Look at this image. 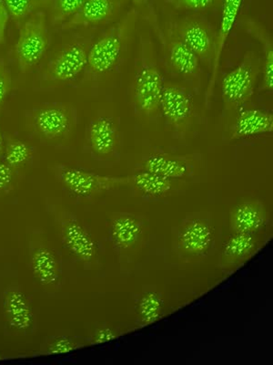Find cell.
Returning <instances> with one entry per match:
<instances>
[{"label":"cell","instance_id":"1","mask_svg":"<svg viewBox=\"0 0 273 365\" xmlns=\"http://www.w3.org/2000/svg\"><path fill=\"white\" fill-rule=\"evenodd\" d=\"M139 17L136 9H132L90 46L84 80L99 79L117 66L134 34Z\"/></svg>","mask_w":273,"mask_h":365},{"label":"cell","instance_id":"2","mask_svg":"<svg viewBox=\"0 0 273 365\" xmlns=\"http://www.w3.org/2000/svg\"><path fill=\"white\" fill-rule=\"evenodd\" d=\"M164 86L154 45L149 35H142L132 83V98L136 110L144 116L156 114Z\"/></svg>","mask_w":273,"mask_h":365},{"label":"cell","instance_id":"3","mask_svg":"<svg viewBox=\"0 0 273 365\" xmlns=\"http://www.w3.org/2000/svg\"><path fill=\"white\" fill-rule=\"evenodd\" d=\"M25 125L42 141L58 143L66 141L76 128L77 116L70 103H48L26 110Z\"/></svg>","mask_w":273,"mask_h":365},{"label":"cell","instance_id":"4","mask_svg":"<svg viewBox=\"0 0 273 365\" xmlns=\"http://www.w3.org/2000/svg\"><path fill=\"white\" fill-rule=\"evenodd\" d=\"M83 38H74L55 52L38 75L42 88L52 89L76 79L85 71L90 46Z\"/></svg>","mask_w":273,"mask_h":365},{"label":"cell","instance_id":"5","mask_svg":"<svg viewBox=\"0 0 273 365\" xmlns=\"http://www.w3.org/2000/svg\"><path fill=\"white\" fill-rule=\"evenodd\" d=\"M262 60L255 51L243 55L238 66L223 78L222 98L227 110H238L252 99L262 74Z\"/></svg>","mask_w":273,"mask_h":365},{"label":"cell","instance_id":"6","mask_svg":"<svg viewBox=\"0 0 273 365\" xmlns=\"http://www.w3.org/2000/svg\"><path fill=\"white\" fill-rule=\"evenodd\" d=\"M50 45L47 14L36 12L19 26L15 58L22 74H28L44 58Z\"/></svg>","mask_w":273,"mask_h":365},{"label":"cell","instance_id":"7","mask_svg":"<svg viewBox=\"0 0 273 365\" xmlns=\"http://www.w3.org/2000/svg\"><path fill=\"white\" fill-rule=\"evenodd\" d=\"M168 24L196 54L200 63L210 70L216 53L217 32L210 21L199 15H188Z\"/></svg>","mask_w":273,"mask_h":365},{"label":"cell","instance_id":"8","mask_svg":"<svg viewBox=\"0 0 273 365\" xmlns=\"http://www.w3.org/2000/svg\"><path fill=\"white\" fill-rule=\"evenodd\" d=\"M159 110H161L168 128L178 139H184L193 123V98L184 87L164 83Z\"/></svg>","mask_w":273,"mask_h":365},{"label":"cell","instance_id":"9","mask_svg":"<svg viewBox=\"0 0 273 365\" xmlns=\"http://www.w3.org/2000/svg\"><path fill=\"white\" fill-rule=\"evenodd\" d=\"M55 175L68 190L80 197L106 193L129 185V175L109 177L68 165H58Z\"/></svg>","mask_w":273,"mask_h":365},{"label":"cell","instance_id":"10","mask_svg":"<svg viewBox=\"0 0 273 365\" xmlns=\"http://www.w3.org/2000/svg\"><path fill=\"white\" fill-rule=\"evenodd\" d=\"M164 47L166 61L171 70L178 76L200 86L201 68L199 58L181 40L167 23L164 29Z\"/></svg>","mask_w":273,"mask_h":365},{"label":"cell","instance_id":"11","mask_svg":"<svg viewBox=\"0 0 273 365\" xmlns=\"http://www.w3.org/2000/svg\"><path fill=\"white\" fill-rule=\"evenodd\" d=\"M129 0H87L60 29L65 31L77 29L99 27L112 23L119 17Z\"/></svg>","mask_w":273,"mask_h":365},{"label":"cell","instance_id":"12","mask_svg":"<svg viewBox=\"0 0 273 365\" xmlns=\"http://www.w3.org/2000/svg\"><path fill=\"white\" fill-rule=\"evenodd\" d=\"M213 242V228L206 220L191 218L178 228L176 247L183 256L197 257L206 255Z\"/></svg>","mask_w":273,"mask_h":365},{"label":"cell","instance_id":"13","mask_svg":"<svg viewBox=\"0 0 273 365\" xmlns=\"http://www.w3.org/2000/svg\"><path fill=\"white\" fill-rule=\"evenodd\" d=\"M242 2L243 0H223L222 19H220L219 31L217 32L215 57H214L213 65H211L209 83H208L206 91H205L204 102L207 108H209L214 90H215L224 46H225L228 38L235 24Z\"/></svg>","mask_w":273,"mask_h":365},{"label":"cell","instance_id":"14","mask_svg":"<svg viewBox=\"0 0 273 365\" xmlns=\"http://www.w3.org/2000/svg\"><path fill=\"white\" fill-rule=\"evenodd\" d=\"M143 170L154 173L175 181L191 177L194 172V165L190 155L154 152L143 162Z\"/></svg>","mask_w":273,"mask_h":365},{"label":"cell","instance_id":"15","mask_svg":"<svg viewBox=\"0 0 273 365\" xmlns=\"http://www.w3.org/2000/svg\"><path fill=\"white\" fill-rule=\"evenodd\" d=\"M86 139L91 151L97 156H109L119 143V130L108 116H97L87 127Z\"/></svg>","mask_w":273,"mask_h":365},{"label":"cell","instance_id":"16","mask_svg":"<svg viewBox=\"0 0 273 365\" xmlns=\"http://www.w3.org/2000/svg\"><path fill=\"white\" fill-rule=\"evenodd\" d=\"M272 132V113L259 109H242L230 127V140H239Z\"/></svg>","mask_w":273,"mask_h":365},{"label":"cell","instance_id":"17","mask_svg":"<svg viewBox=\"0 0 273 365\" xmlns=\"http://www.w3.org/2000/svg\"><path fill=\"white\" fill-rule=\"evenodd\" d=\"M64 245L71 254L85 263L92 262L97 257V246L85 227L75 220L65 221L61 227Z\"/></svg>","mask_w":273,"mask_h":365},{"label":"cell","instance_id":"18","mask_svg":"<svg viewBox=\"0 0 273 365\" xmlns=\"http://www.w3.org/2000/svg\"><path fill=\"white\" fill-rule=\"evenodd\" d=\"M144 223L135 215L119 213L109 224V235L114 247L120 251L133 249L141 240Z\"/></svg>","mask_w":273,"mask_h":365},{"label":"cell","instance_id":"19","mask_svg":"<svg viewBox=\"0 0 273 365\" xmlns=\"http://www.w3.org/2000/svg\"><path fill=\"white\" fill-rule=\"evenodd\" d=\"M245 31L262 46V86L259 91L266 93L273 91V38L272 32L262 23L252 19H246L243 21Z\"/></svg>","mask_w":273,"mask_h":365},{"label":"cell","instance_id":"20","mask_svg":"<svg viewBox=\"0 0 273 365\" xmlns=\"http://www.w3.org/2000/svg\"><path fill=\"white\" fill-rule=\"evenodd\" d=\"M266 220L264 205L256 200L242 202L230 213V228L234 232L255 234L264 227Z\"/></svg>","mask_w":273,"mask_h":365},{"label":"cell","instance_id":"21","mask_svg":"<svg viewBox=\"0 0 273 365\" xmlns=\"http://www.w3.org/2000/svg\"><path fill=\"white\" fill-rule=\"evenodd\" d=\"M4 312L6 322L17 330H28L33 322V312L27 297L19 291L6 293L4 299Z\"/></svg>","mask_w":273,"mask_h":365},{"label":"cell","instance_id":"22","mask_svg":"<svg viewBox=\"0 0 273 365\" xmlns=\"http://www.w3.org/2000/svg\"><path fill=\"white\" fill-rule=\"evenodd\" d=\"M31 269L42 285H55L60 279V265L56 256L48 247H38L31 257Z\"/></svg>","mask_w":273,"mask_h":365},{"label":"cell","instance_id":"23","mask_svg":"<svg viewBox=\"0 0 273 365\" xmlns=\"http://www.w3.org/2000/svg\"><path fill=\"white\" fill-rule=\"evenodd\" d=\"M174 180L142 170L129 175V185L148 197H162L173 189Z\"/></svg>","mask_w":273,"mask_h":365},{"label":"cell","instance_id":"24","mask_svg":"<svg viewBox=\"0 0 273 365\" xmlns=\"http://www.w3.org/2000/svg\"><path fill=\"white\" fill-rule=\"evenodd\" d=\"M255 234L234 232L223 247V259L226 263L242 262L255 252Z\"/></svg>","mask_w":273,"mask_h":365},{"label":"cell","instance_id":"25","mask_svg":"<svg viewBox=\"0 0 273 365\" xmlns=\"http://www.w3.org/2000/svg\"><path fill=\"white\" fill-rule=\"evenodd\" d=\"M9 17L16 24L21 26L22 22L35 14L36 12L46 11L50 6L51 0H3Z\"/></svg>","mask_w":273,"mask_h":365},{"label":"cell","instance_id":"26","mask_svg":"<svg viewBox=\"0 0 273 365\" xmlns=\"http://www.w3.org/2000/svg\"><path fill=\"white\" fill-rule=\"evenodd\" d=\"M164 303L161 296L155 292H145L139 299L138 314L143 324H151L161 319Z\"/></svg>","mask_w":273,"mask_h":365},{"label":"cell","instance_id":"27","mask_svg":"<svg viewBox=\"0 0 273 365\" xmlns=\"http://www.w3.org/2000/svg\"><path fill=\"white\" fill-rule=\"evenodd\" d=\"M4 155L6 164L14 170L27 164L33 155V150L21 140L6 136Z\"/></svg>","mask_w":273,"mask_h":365},{"label":"cell","instance_id":"28","mask_svg":"<svg viewBox=\"0 0 273 365\" xmlns=\"http://www.w3.org/2000/svg\"><path fill=\"white\" fill-rule=\"evenodd\" d=\"M87 0H51L48 19L52 27H58L70 19Z\"/></svg>","mask_w":273,"mask_h":365},{"label":"cell","instance_id":"29","mask_svg":"<svg viewBox=\"0 0 273 365\" xmlns=\"http://www.w3.org/2000/svg\"><path fill=\"white\" fill-rule=\"evenodd\" d=\"M144 21L148 22L157 36L159 42L164 38V29L159 25V17L151 0H129Z\"/></svg>","mask_w":273,"mask_h":365},{"label":"cell","instance_id":"30","mask_svg":"<svg viewBox=\"0 0 273 365\" xmlns=\"http://www.w3.org/2000/svg\"><path fill=\"white\" fill-rule=\"evenodd\" d=\"M178 11H203L213 9L223 0H161Z\"/></svg>","mask_w":273,"mask_h":365},{"label":"cell","instance_id":"31","mask_svg":"<svg viewBox=\"0 0 273 365\" xmlns=\"http://www.w3.org/2000/svg\"><path fill=\"white\" fill-rule=\"evenodd\" d=\"M13 81L11 68L6 64L4 58H0V110L8 99L12 90Z\"/></svg>","mask_w":273,"mask_h":365},{"label":"cell","instance_id":"32","mask_svg":"<svg viewBox=\"0 0 273 365\" xmlns=\"http://www.w3.org/2000/svg\"><path fill=\"white\" fill-rule=\"evenodd\" d=\"M13 182V169L5 162L0 161V191L8 190Z\"/></svg>","mask_w":273,"mask_h":365},{"label":"cell","instance_id":"33","mask_svg":"<svg viewBox=\"0 0 273 365\" xmlns=\"http://www.w3.org/2000/svg\"><path fill=\"white\" fill-rule=\"evenodd\" d=\"M75 349H76V345L73 341L66 338H60L50 345V353L53 354L70 353Z\"/></svg>","mask_w":273,"mask_h":365},{"label":"cell","instance_id":"34","mask_svg":"<svg viewBox=\"0 0 273 365\" xmlns=\"http://www.w3.org/2000/svg\"><path fill=\"white\" fill-rule=\"evenodd\" d=\"M116 337H118V334L112 330V329H100V330L97 331L95 335H94L92 342L95 344H105V342L114 340Z\"/></svg>","mask_w":273,"mask_h":365},{"label":"cell","instance_id":"35","mask_svg":"<svg viewBox=\"0 0 273 365\" xmlns=\"http://www.w3.org/2000/svg\"><path fill=\"white\" fill-rule=\"evenodd\" d=\"M9 15L4 1L0 0V44L5 42L6 26H8Z\"/></svg>","mask_w":273,"mask_h":365},{"label":"cell","instance_id":"36","mask_svg":"<svg viewBox=\"0 0 273 365\" xmlns=\"http://www.w3.org/2000/svg\"><path fill=\"white\" fill-rule=\"evenodd\" d=\"M5 149V137L3 136L1 126H0V156L4 155Z\"/></svg>","mask_w":273,"mask_h":365}]
</instances>
